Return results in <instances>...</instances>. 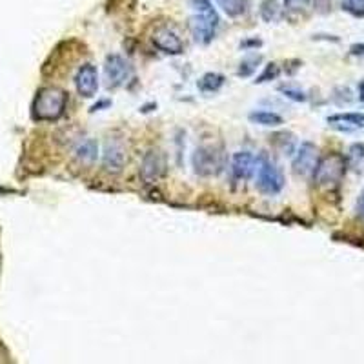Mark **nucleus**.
Instances as JSON below:
<instances>
[{
  "label": "nucleus",
  "instance_id": "obj_1",
  "mask_svg": "<svg viewBox=\"0 0 364 364\" xmlns=\"http://www.w3.org/2000/svg\"><path fill=\"white\" fill-rule=\"evenodd\" d=\"M68 108V93L57 86H46L37 91L32 104V117L37 122H57Z\"/></svg>",
  "mask_w": 364,
  "mask_h": 364
},
{
  "label": "nucleus",
  "instance_id": "obj_2",
  "mask_svg": "<svg viewBox=\"0 0 364 364\" xmlns=\"http://www.w3.org/2000/svg\"><path fill=\"white\" fill-rule=\"evenodd\" d=\"M191 5L195 10V15L191 16L190 29L197 43L210 44L215 37L219 16H217L211 0H191Z\"/></svg>",
  "mask_w": 364,
  "mask_h": 364
},
{
  "label": "nucleus",
  "instance_id": "obj_3",
  "mask_svg": "<svg viewBox=\"0 0 364 364\" xmlns=\"http://www.w3.org/2000/svg\"><path fill=\"white\" fill-rule=\"evenodd\" d=\"M346 168H348V162L343 155L332 154L326 155V157L319 158L315 169H313V182L319 188H332V186H337L341 180H343L344 173H346Z\"/></svg>",
  "mask_w": 364,
  "mask_h": 364
},
{
  "label": "nucleus",
  "instance_id": "obj_4",
  "mask_svg": "<svg viewBox=\"0 0 364 364\" xmlns=\"http://www.w3.org/2000/svg\"><path fill=\"white\" fill-rule=\"evenodd\" d=\"M193 171L201 177H215L226 166V154L219 146H199L191 157Z\"/></svg>",
  "mask_w": 364,
  "mask_h": 364
},
{
  "label": "nucleus",
  "instance_id": "obj_5",
  "mask_svg": "<svg viewBox=\"0 0 364 364\" xmlns=\"http://www.w3.org/2000/svg\"><path fill=\"white\" fill-rule=\"evenodd\" d=\"M255 173H257V182H255V184H257V190H259L263 195H279L282 188H284V175H282L279 166L271 162L269 158L260 157L259 160H257Z\"/></svg>",
  "mask_w": 364,
  "mask_h": 364
},
{
  "label": "nucleus",
  "instance_id": "obj_6",
  "mask_svg": "<svg viewBox=\"0 0 364 364\" xmlns=\"http://www.w3.org/2000/svg\"><path fill=\"white\" fill-rule=\"evenodd\" d=\"M133 68L132 64L128 62L126 58L122 55H108L104 62V79H106V86L110 90H115V88H121L128 82V79L132 77Z\"/></svg>",
  "mask_w": 364,
  "mask_h": 364
},
{
  "label": "nucleus",
  "instance_id": "obj_7",
  "mask_svg": "<svg viewBox=\"0 0 364 364\" xmlns=\"http://www.w3.org/2000/svg\"><path fill=\"white\" fill-rule=\"evenodd\" d=\"M166 169H168L166 155H164L160 149H148L143 157L138 175H141L144 184L154 186L166 175Z\"/></svg>",
  "mask_w": 364,
  "mask_h": 364
},
{
  "label": "nucleus",
  "instance_id": "obj_8",
  "mask_svg": "<svg viewBox=\"0 0 364 364\" xmlns=\"http://www.w3.org/2000/svg\"><path fill=\"white\" fill-rule=\"evenodd\" d=\"M319 148L313 143H302L293 154V160H291V168L293 173L301 175V177H308L313 173L317 162H319Z\"/></svg>",
  "mask_w": 364,
  "mask_h": 364
},
{
  "label": "nucleus",
  "instance_id": "obj_9",
  "mask_svg": "<svg viewBox=\"0 0 364 364\" xmlns=\"http://www.w3.org/2000/svg\"><path fill=\"white\" fill-rule=\"evenodd\" d=\"M75 90L79 93L80 97H84V99H91V97L97 95V91H99V69L93 66V64H82L79 69H77V73H75Z\"/></svg>",
  "mask_w": 364,
  "mask_h": 364
},
{
  "label": "nucleus",
  "instance_id": "obj_10",
  "mask_svg": "<svg viewBox=\"0 0 364 364\" xmlns=\"http://www.w3.org/2000/svg\"><path fill=\"white\" fill-rule=\"evenodd\" d=\"M151 40H154L155 48L160 49L162 53H168V55H180L184 51V44L171 27H158Z\"/></svg>",
  "mask_w": 364,
  "mask_h": 364
},
{
  "label": "nucleus",
  "instance_id": "obj_11",
  "mask_svg": "<svg viewBox=\"0 0 364 364\" xmlns=\"http://www.w3.org/2000/svg\"><path fill=\"white\" fill-rule=\"evenodd\" d=\"M257 160L252 151H237L232 157V175L237 180H248L255 175L257 169Z\"/></svg>",
  "mask_w": 364,
  "mask_h": 364
},
{
  "label": "nucleus",
  "instance_id": "obj_12",
  "mask_svg": "<svg viewBox=\"0 0 364 364\" xmlns=\"http://www.w3.org/2000/svg\"><path fill=\"white\" fill-rule=\"evenodd\" d=\"M328 124L339 132H357L364 130V113H335L326 119Z\"/></svg>",
  "mask_w": 364,
  "mask_h": 364
},
{
  "label": "nucleus",
  "instance_id": "obj_13",
  "mask_svg": "<svg viewBox=\"0 0 364 364\" xmlns=\"http://www.w3.org/2000/svg\"><path fill=\"white\" fill-rule=\"evenodd\" d=\"M102 164H104L106 171L117 175L121 173L124 164H126V154L119 143H110L106 146L104 155H102Z\"/></svg>",
  "mask_w": 364,
  "mask_h": 364
},
{
  "label": "nucleus",
  "instance_id": "obj_14",
  "mask_svg": "<svg viewBox=\"0 0 364 364\" xmlns=\"http://www.w3.org/2000/svg\"><path fill=\"white\" fill-rule=\"evenodd\" d=\"M75 157L79 158L82 164H93L99 157V144L93 138H84L77 144L75 148Z\"/></svg>",
  "mask_w": 364,
  "mask_h": 364
},
{
  "label": "nucleus",
  "instance_id": "obj_15",
  "mask_svg": "<svg viewBox=\"0 0 364 364\" xmlns=\"http://www.w3.org/2000/svg\"><path fill=\"white\" fill-rule=\"evenodd\" d=\"M248 119L252 124L264 128H277L280 124H284V119L279 113H275V111H252Z\"/></svg>",
  "mask_w": 364,
  "mask_h": 364
},
{
  "label": "nucleus",
  "instance_id": "obj_16",
  "mask_svg": "<svg viewBox=\"0 0 364 364\" xmlns=\"http://www.w3.org/2000/svg\"><path fill=\"white\" fill-rule=\"evenodd\" d=\"M226 79H224V75L221 73H204L197 82V88L202 91V93H217V91L221 90L222 86H224Z\"/></svg>",
  "mask_w": 364,
  "mask_h": 364
},
{
  "label": "nucleus",
  "instance_id": "obj_17",
  "mask_svg": "<svg viewBox=\"0 0 364 364\" xmlns=\"http://www.w3.org/2000/svg\"><path fill=\"white\" fill-rule=\"evenodd\" d=\"M217 2H219V5L222 8V11H224L228 16H232V19L244 15V13L248 11L250 5L248 0H217Z\"/></svg>",
  "mask_w": 364,
  "mask_h": 364
},
{
  "label": "nucleus",
  "instance_id": "obj_18",
  "mask_svg": "<svg viewBox=\"0 0 364 364\" xmlns=\"http://www.w3.org/2000/svg\"><path fill=\"white\" fill-rule=\"evenodd\" d=\"M260 62H263V57H260V55H250V57L243 58V62L239 64L237 75L239 77H243V79H248V77H252V75L257 71Z\"/></svg>",
  "mask_w": 364,
  "mask_h": 364
},
{
  "label": "nucleus",
  "instance_id": "obj_19",
  "mask_svg": "<svg viewBox=\"0 0 364 364\" xmlns=\"http://www.w3.org/2000/svg\"><path fill=\"white\" fill-rule=\"evenodd\" d=\"M274 144L286 155L295 154V137L291 133H279L274 137Z\"/></svg>",
  "mask_w": 364,
  "mask_h": 364
},
{
  "label": "nucleus",
  "instance_id": "obj_20",
  "mask_svg": "<svg viewBox=\"0 0 364 364\" xmlns=\"http://www.w3.org/2000/svg\"><path fill=\"white\" fill-rule=\"evenodd\" d=\"M260 16L264 22H274L279 16V4L277 0H264L260 4Z\"/></svg>",
  "mask_w": 364,
  "mask_h": 364
},
{
  "label": "nucleus",
  "instance_id": "obj_21",
  "mask_svg": "<svg viewBox=\"0 0 364 364\" xmlns=\"http://www.w3.org/2000/svg\"><path fill=\"white\" fill-rule=\"evenodd\" d=\"M341 5L350 15L357 16V19H364V0H343Z\"/></svg>",
  "mask_w": 364,
  "mask_h": 364
},
{
  "label": "nucleus",
  "instance_id": "obj_22",
  "mask_svg": "<svg viewBox=\"0 0 364 364\" xmlns=\"http://www.w3.org/2000/svg\"><path fill=\"white\" fill-rule=\"evenodd\" d=\"M346 158H348L346 162H350V166H359V164L364 160V144L361 143L352 144L348 149V157Z\"/></svg>",
  "mask_w": 364,
  "mask_h": 364
},
{
  "label": "nucleus",
  "instance_id": "obj_23",
  "mask_svg": "<svg viewBox=\"0 0 364 364\" xmlns=\"http://www.w3.org/2000/svg\"><path fill=\"white\" fill-rule=\"evenodd\" d=\"M280 93L286 97V99H290L293 102H306L308 97L306 93L299 88H291V86H280Z\"/></svg>",
  "mask_w": 364,
  "mask_h": 364
},
{
  "label": "nucleus",
  "instance_id": "obj_24",
  "mask_svg": "<svg viewBox=\"0 0 364 364\" xmlns=\"http://www.w3.org/2000/svg\"><path fill=\"white\" fill-rule=\"evenodd\" d=\"M280 75V68L277 64H268L266 68H264L263 73L257 77L255 80V84H264V82H268V80H275Z\"/></svg>",
  "mask_w": 364,
  "mask_h": 364
},
{
  "label": "nucleus",
  "instance_id": "obj_25",
  "mask_svg": "<svg viewBox=\"0 0 364 364\" xmlns=\"http://www.w3.org/2000/svg\"><path fill=\"white\" fill-rule=\"evenodd\" d=\"M308 2L310 0H284L286 8L290 11H299V10H304L308 5Z\"/></svg>",
  "mask_w": 364,
  "mask_h": 364
},
{
  "label": "nucleus",
  "instance_id": "obj_26",
  "mask_svg": "<svg viewBox=\"0 0 364 364\" xmlns=\"http://www.w3.org/2000/svg\"><path fill=\"white\" fill-rule=\"evenodd\" d=\"M350 55H354V57H364V44H354V46L350 48Z\"/></svg>",
  "mask_w": 364,
  "mask_h": 364
},
{
  "label": "nucleus",
  "instance_id": "obj_27",
  "mask_svg": "<svg viewBox=\"0 0 364 364\" xmlns=\"http://www.w3.org/2000/svg\"><path fill=\"white\" fill-rule=\"evenodd\" d=\"M260 40L259 38H255V40H248V43H243L241 44V48H259L260 46Z\"/></svg>",
  "mask_w": 364,
  "mask_h": 364
},
{
  "label": "nucleus",
  "instance_id": "obj_28",
  "mask_svg": "<svg viewBox=\"0 0 364 364\" xmlns=\"http://www.w3.org/2000/svg\"><path fill=\"white\" fill-rule=\"evenodd\" d=\"M357 210H359L361 217H364V191H363V193H361L359 202H357Z\"/></svg>",
  "mask_w": 364,
  "mask_h": 364
},
{
  "label": "nucleus",
  "instance_id": "obj_29",
  "mask_svg": "<svg viewBox=\"0 0 364 364\" xmlns=\"http://www.w3.org/2000/svg\"><path fill=\"white\" fill-rule=\"evenodd\" d=\"M359 101L364 104V79L359 82Z\"/></svg>",
  "mask_w": 364,
  "mask_h": 364
},
{
  "label": "nucleus",
  "instance_id": "obj_30",
  "mask_svg": "<svg viewBox=\"0 0 364 364\" xmlns=\"http://www.w3.org/2000/svg\"><path fill=\"white\" fill-rule=\"evenodd\" d=\"M104 106H110V102H108V101H102V102H99V104H95V106H93V108H91V111L101 110V108H104Z\"/></svg>",
  "mask_w": 364,
  "mask_h": 364
}]
</instances>
